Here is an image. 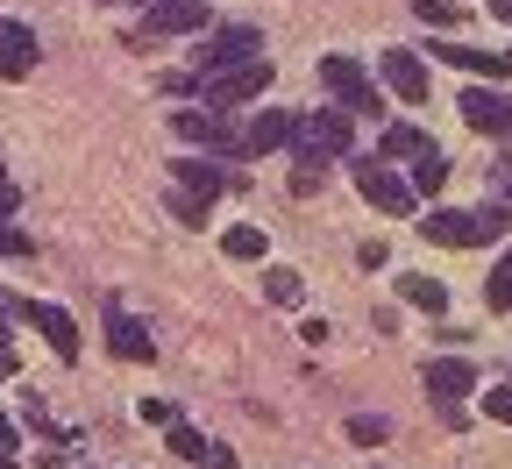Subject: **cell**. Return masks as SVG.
<instances>
[{
  "label": "cell",
  "instance_id": "1",
  "mask_svg": "<svg viewBox=\"0 0 512 469\" xmlns=\"http://www.w3.org/2000/svg\"><path fill=\"white\" fill-rule=\"evenodd\" d=\"M349 143H356V114H349V107H313V114H299V128H292V150H299V164L349 157Z\"/></svg>",
  "mask_w": 512,
  "mask_h": 469
},
{
  "label": "cell",
  "instance_id": "2",
  "mask_svg": "<svg viewBox=\"0 0 512 469\" xmlns=\"http://www.w3.org/2000/svg\"><path fill=\"white\" fill-rule=\"evenodd\" d=\"M505 207H484V214H463V207H434L427 221H420V235L427 242H441V249H477V242H498L505 235Z\"/></svg>",
  "mask_w": 512,
  "mask_h": 469
},
{
  "label": "cell",
  "instance_id": "3",
  "mask_svg": "<svg viewBox=\"0 0 512 469\" xmlns=\"http://www.w3.org/2000/svg\"><path fill=\"white\" fill-rule=\"evenodd\" d=\"M256 50H264V36H256V22H235V29L207 36L200 50H192V86H200V79H221V72H235V64H249Z\"/></svg>",
  "mask_w": 512,
  "mask_h": 469
},
{
  "label": "cell",
  "instance_id": "4",
  "mask_svg": "<svg viewBox=\"0 0 512 469\" xmlns=\"http://www.w3.org/2000/svg\"><path fill=\"white\" fill-rule=\"evenodd\" d=\"M320 86H328L335 93V107H349V114H377L384 100H377V86H370V72H363V64L356 57H320Z\"/></svg>",
  "mask_w": 512,
  "mask_h": 469
},
{
  "label": "cell",
  "instance_id": "5",
  "mask_svg": "<svg viewBox=\"0 0 512 469\" xmlns=\"http://www.w3.org/2000/svg\"><path fill=\"white\" fill-rule=\"evenodd\" d=\"M171 128H178L185 143L214 150V157H249V150H242V128H228V121H221V107H178V114H171Z\"/></svg>",
  "mask_w": 512,
  "mask_h": 469
},
{
  "label": "cell",
  "instance_id": "6",
  "mask_svg": "<svg viewBox=\"0 0 512 469\" xmlns=\"http://www.w3.org/2000/svg\"><path fill=\"white\" fill-rule=\"evenodd\" d=\"M264 93H271V57H249V64H235L221 79H200L207 107H242V100H264Z\"/></svg>",
  "mask_w": 512,
  "mask_h": 469
},
{
  "label": "cell",
  "instance_id": "7",
  "mask_svg": "<svg viewBox=\"0 0 512 469\" xmlns=\"http://www.w3.org/2000/svg\"><path fill=\"white\" fill-rule=\"evenodd\" d=\"M356 192L370 199L377 214H413V199H420V192H413V178H399L392 164H377V157H363V164H356Z\"/></svg>",
  "mask_w": 512,
  "mask_h": 469
},
{
  "label": "cell",
  "instance_id": "8",
  "mask_svg": "<svg viewBox=\"0 0 512 469\" xmlns=\"http://www.w3.org/2000/svg\"><path fill=\"white\" fill-rule=\"evenodd\" d=\"M420 384H427L434 406H463V398L477 391V363H463V356H434V363L420 370Z\"/></svg>",
  "mask_w": 512,
  "mask_h": 469
},
{
  "label": "cell",
  "instance_id": "9",
  "mask_svg": "<svg viewBox=\"0 0 512 469\" xmlns=\"http://www.w3.org/2000/svg\"><path fill=\"white\" fill-rule=\"evenodd\" d=\"M107 349L121 356V363H150L157 356V342H150V327L128 313L121 299H107Z\"/></svg>",
  "mask_w": 512,
  "mask_h": 469
},
{
  "label": "cell",
  "instance_id": "10",
  "mask_svg": "<svg viewBox=\"0 0 512 469\" xmlns=\"http://www.w3.org/2000/svg\"><path fill=\"white\" fill-rule=\"evenodd\" d=\"M15 313H29V327L43 334V342H50L64 363H79V320L64 313V306H50V299H29V306H15Z\"/></svg>",
  "mask_w": 512,
  "mask_h": 469
},
{
  "label": "cell",
  "instance_id": "11",
  "mask_svg": "<svg viewBox=\"0 0 512 469\" xmlns=\"http://www.w3.org/2000/svg\"><path fill=\"white\" fill-rule=\"evenodd\" d=\"M463 121L477 128V136H512V93H498L491 79L463 93Z\"/></svg>",
  "mask_w": 512,
  "mask_h": 469
},
{
  "label": "cell",
  "instance_id": "12",
  "mask_svg": "<svg viewBox=\"0 0 512 469\" xmlns=\"http://www.w3.org/2000/svg\"><path fill=\"white\" fill-rule=\"evenodd\" d=\"M207 8H214V0H150V15H143L136 43H143V36H185V29H200Z\"/></svg>",
  "mask_w": 512,
  "mask_h": 469
},
{
  "label": "cell",
  "instance_id": "13",
  "mask_svg": "<svg viewBox=\"0 0 512 469\" xmlns=\"http://www.w3.org/2000/svg\"><path fill=\"white\" fill-rule=\"evenodd\" d=\"M292 128H299V114H285V107H256V121L242 128V150H249V157H271V150L292 143Z\"/></svg>",
  "mask_w": 512,
  "mask_h": 469
},
{
  "label": "cell",
  "instance_id": "14",
  "mask_svg": "<svg viewBox=\"0 0 512 469\" xmlns=\"http://www.w3.org/2000/svg\"><path fill=\"white\" fill-rule=\"evenodd\" d=\"M377 79L392 86L399 100H413V107L427 100V64H420L413 50H384V57H377Z\"/></svg>",
  "mask_w": 512,
  "mask_h": 469
},
{
  "label": "cell",
  "instance_id": "15",
  "mask_svg": "<svg viewBox=\"0 0 512 469\" xmlns=\"http://www.w3.org/2000/svg\"><path fill=\"white\" fill-rule=\"evenodd\" d=\"M29 72H36V29L0 22V79H29Z\"/></svg>",
  "mask_w": 512,
  "mask_h": 469
},
{
  "label": "cell",
  "instance_id": "16",
  "mask_svg": "<svg viewBox=\"0 0 512 469\" xmlns=\"http://www.w3.org/2000/svg\"><path fill=\"white\" fill-rule=\"evenodd\" d=\"M448 64H463L477 79H512V50H477V43H434Z\"/></svg>",
  "mask_w": 512,
  "mask_h": 469
},
{
  "label": "cell",
  "instance_id": "17",
  "mask_svg": "<svg viewBox=\"0 0 512 469\" xmlns=\"http://www.w3.org/2000/svg\"><path fill=\"white\" fill-rule=\"evenodd\" d=\"M171 178H178L192 199H214V192L228 185V171H221V164H207V157H185V164H171Z\"/></svg>",
  "mask_w": 512,
  "mask_h": 469
},
{
  "label": "cell",
  "instance_id": "18",
  "mask_svg": "<svg viewBox=\"0 0 512 469\" xmlns=\"http://www.w3.org/2000/svg\"><path fill=\"white\" fill-rule=\"evenodd\" d=\"M399 299H406V306H420V313H448L441 278H399Z\"/></svg>",
  "mask_w": 512,
  "mask_h": 469
},
{
  "label": "cell",
  "instance_id": "19",
  "mask_svg": "<svg viewBox=\"0 0 512 469\" xmlns=\"http://www.w3.org/2000/svg\"><path fill=\"white\" fill-rule=\"evenodd\" d=\"M264 249H271L264 228H228L221 235V256H235V263H264Z\"/></svg>",
  "mask_w": 512,
  "mask_h": 469
},
{
  "label": "cell",
  "instance_id": "20",
  "mask_svg": "<svg viewBox=\"0 0 512 469\" xmlns=\"http://www.w3.org/2000/svg\"><path fill=\"white\" fill-rule=\"evenodd\" d=\"M434 143L420 136V128L413 121H392V128H384V157H427Z\"/></svg>",
  "mask_w": 512,
  "mask_h": 469
},
{
  "label": "cell",
  "instance_id": "21",
  "mask_svg": "<svg viewBox=\"0 0 512 469\" xmlns=\"http://www.w3.org/2000/svg\"><path fill=\"white\" fill-rule=\"evenodd\" d=\"M406 178H413V192H420V199H434V192L448 185V164H441V150H427V157H413V171H406Z\"/></svg>",
  "mask_w": 512,
  "mask_h": 469
},
{
  "label": "cell",
  "instance_id": "22",
  "mask_svg": "<svg viewBox=\"0 0 512 469\" xmlns=\"http://www.w3.org/2000/svg\"><path fill=\"white\" fill-rule=\"evenodd\" d=\"M264 299L271 306H299V271H292V263H271V271H264Z\"/></svg>",
  "mask_w": 512,
  "mask_h": 469
},
{
  "label": "cell",
  "instance_id": "23",
  "mask_svg": "<svg viewBox=\"0 0 512 469\" xmlns=\"http://www.w3.org/2000/svg\"><path fill=\"white\" fill-rule=\"evenodd\" d=\"M413 15H420L427 29H456V22H463V8H456V0H413Z\"/></svg>",
  "mask_w": 512,
  "mask_h": 469
},
{
  "label": "cell",
  "instance_id": "24",
  "mask_svg": "<svg viewBox=\"0 0 512 469\" xmlns=\"http://www.w3.org/2000/svg\"><path fill=\"white\" fill-rule=\"evenodd\" d=\"M164 434H171V455H185V462H200V455H207V441L192 434V427H178V420H171Z\"/></svg>",
  "mask_w": 512,
  "mask_h": 469
},
{
  "label": "cell",
  "instance_id": "25",
  "mask_svg": "<svg viewBox=\"0 0 512 469\" xmlns=\"http://www.w3.org/2000/svg\"><path fill=\"white\" fill-rule=\"evenodd\" d=\"M171 214H178V221H192V228H200V221H207V199H192V192L178 185V192H171Z\"/></svg>",
  "mask_w": 512,
  "mask_h": 469
},
{
  "label": "cell",
  "instance_id": "26",
  "mask_svg": "<svg viewBox=\"0 0 512 469\" xmlns=\"http://www.w3.org/2000/svg\"><path fill=\"white\" fill-rule=\"evenodd\" d=\"M491 306H512V249L498 256V271H491Z\"/></svg>",
  "mask_w": 512,
  "mask_h": 469
},
{
  "label": "cell",
  "instance_id": "27",
  "mask_svg": "<svg viewBox=\"0 0 512 469\" xmlns=\"http://www.w3.org/2000/svg\"><path fill=\"white\" fill-rule=\"evenodd\" d=\"M484 413L512 427V384H491V391H484Z\"/></svg>",
  "mask_w": 512,
  "mask_h": 469
},
{
  "label": "cell",
  "instance_id": "28",
  "mask_svg": "<svg viewBox=\"0 0 512 469\" xmlns=\"http://www.w3.org/2000/svg\"><path fill=\"white\" fill-rule=\"evenodd\" d=\"M349 434H356V441H384V434H392V420H377V413H356V420H349Z\"/></svg>",
  "mask_w": 512,
  "mask_h": 469
},
{
  "label": "cell",
  "instance_id": "29",
  "mask_svg": "<svg viewBox=\"0 0 512 469\" xmlns=\"http://www.w3.org/2000/svg\"><path fill=\"white\" fill-rule=\"evenodd\" d=\"M0 469H22V441H15L8 413H0Z\"/></svg>",
  "mask_w": 512,
  "mask_h": 469
},
{
  "label": "cell",
  "instance_id": "30",
  "mask_svg": "<svg viewBox=\"0 0 512 469\" xmlns=\"http://www.w3.org/2000/svg\"><path fill=\"white\" fill-rule=\"evenodd\" d=\"M320 178H328V164H299V171H292V192L306 199V192H320Z\"/></svg>",
  "mask_w": 512,
  "mask_h": 469
},
{
  "label": "cell",
  "instance_id": "31",
  "mask_svg": "<svg viewBox=\"0 0 512 469\" xmlns=\"http://www.w3.org/2000/svg\"><path fill=\"white\" fill-rule=\"evenodd\" d=\"M356 263H363V271H384V263H392V249H384V242H363Z\"/></svg>",
  "mask_w": 512,
  "mask_h": 469
},
{
  "label": "cell",
  "instance_id": "32",
  "mask_svg": "<svg viewBox=\"0 0 512 469\" xmlns=\"http://www.w3.org/2000/svg\"><path fill=\"white\" fill-rule=\"evenodd\" d=\"M0 256H29V235H22V228H8V221H0Z\"/></svg>",
  "mask_w": 512,
  "mask_h": 469
},
{
  "label": "cell",
  "instance_id": "33",
  "mask_svg": "<svg viewBox=\"0 0 512 469\" xmlns=\"http://www.w3.org/2000/svg\"><path fill=\"white\" fill-rule=\"evenodd\" d=\"M200 469H235V448H221V441H207V455H200Z\"/></svg>",
  "mask_w": 512,
  "mask_h": 469
},
{
  "label": "cell",
  "instance_id": "34",
  "mask_svg": "<svg viewBox=\"0 0 512 469\" xmlns=\"http://www.w3.org/2000/svg\"><path fill=\"white\" fill-rule=\"evenodd\" d=\"M143 420H150V427H171V420H178V413H171V406H164V398H143Z\"/></svg>",
  "mask_w": 512,
  "mask_h": 469
},
{
  "label": "cell",
  "instance_id": "35",
  "mask_svg": "<svg viewBox=\"0 0 512 469\" xmlns=\"http://www.w3.org/2000/svg\"><path fill=\"white\" fill-rule=\"evenodd\" d=\"M15 207H22V185H8V178H0V221H8Z\"/></svg>",
  "mask_w": 512,
  "mask_h": 469
},
{
  "label": "cell",
  "instance_id": "36",
  "mask_svg": "<svg viewBox=\"0 0 512 469\" xmlns=\"http://www.w3.org/2000/svg\"><path fill=\"white\" fill-rule=\"evenodd\" d=\"M484 8H491L498 22H512V0H484Z\"/></svg>",
  "mask_w": 512,
  "mask_h": 469
},
{
  "label": "cell",
  "instance_id": "37",
  "mask_svg": "<svg viewBox=\"0 0 512 469\" xmlns=\"http://www.w3.org/2000/svg\"><path fill=\"white\" fill-rule=\"evenodd\" d=\"M0 349H8V306H0Z\"/></svg>",
  "mask_w": 512,
  "mask_h": 469
},
{
  "label": "cell",
  "instance_id": "38",
  "mask_svg": "<svg viewBox=\"0 0 512 469\" xmlns=\"http://www.w3.org/2000/svg\"><path fill=\"white\" fill-rule=\"evenodd\" d=\"M8 370H15V356H8V349H0V377H8Z\"/></svg>",
  "mask_w": 512,
  "mask_h": 469
},
{
  "label": "cell",
  "instance_id": "39",
  "mask_svg": "<svg viewBox=\"0 0 512 469\" xmlns=\"http://www.w3.org/2000/svg\"><path fill=\"white\" fill-rule=\"evenodd\" d=\"M0 164H8V157H0ZM0 178H8V171H0Z\"/></svg>",
  "mask_w": 512,
  "mask_h": 469
}]
</instances>
